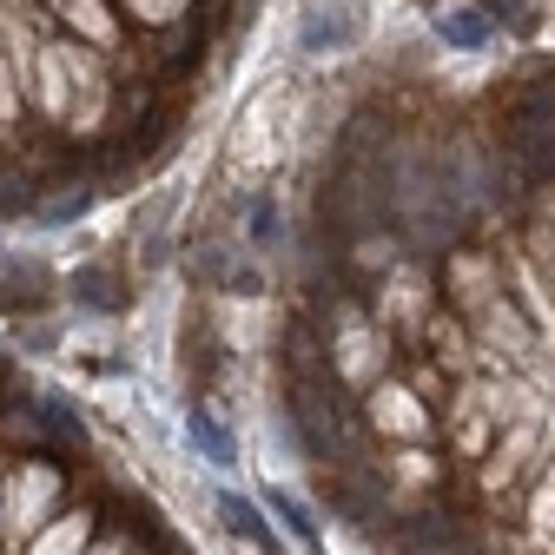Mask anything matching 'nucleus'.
<instances>
[{"label": "nucleus", "instance_id": "f257e3e1", "mask_svg": "<svg viewBox=\"0 0 555 555\" xmlns=\"http://www.w3.org/2000/svg\"><path fill=\"white\" fill-rule=\"evenodd\" d=\"M219 516H225V529L232 535H245V542H258V548H278V535L264 529V516H258V503H245V496H219Z\"/></svg>", "mask_w": 555, "mask_h": 555}, {"label": "nucleus", "instance_id": "f03ea898", "mask_svg": "<svg viewBox=\"0 0 555 555\" xmlns=\"http://www.w3.org/2000/svg\"><path fill=\"white\" fill-rule=\"evenodd\" d=\"M437 34L450 47H482V40H490V14H482V8H443L437 14Z\"/></svg>", "mask_w": 555, "mask_h": 555}, {"label": "nucleus", "instance_id": "7ed1b4c3", "mask_svg": "<svg viewBox=\"0 0 555 555\" xmlns=\"http://www.w3.org/2000/svg\"><path fill=\"white\" fill-rule=\"evenodd\" d=\"M192 437H198V450L205 456H212V463H232V443L212 430V416H192Z\"/></svg>", "mask_w": 555, "mask_h": 555}, {"label": "nucleus", "instance_id": "20e7f679", "mask_svg": "<svg viewBox=\"0 0 555 555\" xmlns=\"http://www.w3.org/2000/svg\"><path fill=\"white\" fill-rule=\"evenodd\" d=\"M496 8H503V14H509L516 27H529V0H496Z\"/></svg>", "mask_w": 555, "mask_h": 555}]
</instances>
